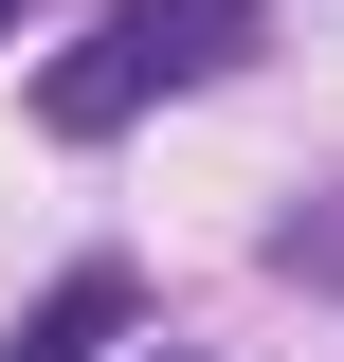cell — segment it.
<instances>
[{
	"label": "cell",
	"mask_w": 344,
	"mask_h": 362,
	"mask_svg": "<svg viewBox=\"0 0 344 362\" xmlns=\"http://www.w3.org/2000/svg\"><path fill=\"white\" fill-rule=\"evenodd\" d=\"M254 37H272L254 0H109V18H91V37L37 73V127H55V145H109L145 90H217Z\"/></svg>",
	"instance_id": "cell-1"
},
{
	"label": "cell",
	"mask_w": 344,
	"mask_h": 362,
	"mask_svg": "<svg viewBox=\"0 0 344 362\" xmlns=\"http://www.w3.org/2000/svg\"><path fill=\"white\" fill-rule=\"evenodd\" d=\"M91 344H127V272H109V254H91V272H55L37 308L0 326V362H91Z\"/></svg>",
	"instance_id": "cell-2"
},
{
	"label": "cell",
	"mask_w": 344,
	"mask_h": 362,
	"mask_svg": "<svg viewBox=\"0 0 344 362\" xmlns=\"http://www.w3.org/2000/svg\"><path fill=\"white\" fill-rule=\"evenodd\" d=\"M272 254H290L308 290H344V199H326V218H290V235H272Z\"/></svg>",
	"instance_id": "cell-3"
},
{
	"label": "cell",
	"mask_w": 344,
	"mask_h": 362,
	"mask_svg": "<svg viewBox=\"0 0 344 362\" xmlns=\"http://www.w3.org/2000/svg\"><path fill=\"white\" fill-rule=\"evenodd\" d=\"M0 37H18V0H0Z\"/></svg>",
	"instance_id": "cell-4"
},
{
	"label": "cell",
	"mask_w": 344,
	"mask_h": 362,
	"mask_svg": "<svg viewBox=\"0 0 344 362\" xmlns=\"http://www.w3.org/2000/svg\"><path fill=\"white\" fill-rule=\"evenodd\" d=\"M145 362H164V344H145Z\"/></svg>",
	"instance_id": "cell-5"
}]
</instances>
